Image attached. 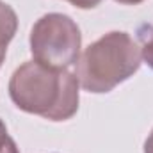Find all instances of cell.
I'll use <instances>...</instances> for the list:
<instances>
[{
    "mask_svg": "<svg viewBox=\"0 0 153 153\" xmlns=\"http://www.w3.org/2000/svg\"><path fill=\"white\" fill-rule=\"evenodd\" d=\"M18 29V16L9 4L0 2V48H7Z\"/></svg>",
    "mask_w": 153,
    "mask_h": 153,
    "instance_id": "4",
    "label": "cell"
},
{
    "mask_svg": "<svg viewBox=\"0 0 153 153\" xmlns=\"http://www.w3.org/2000/svg\"><path fill=\"white\" fill-rule=\"evenodd\" d=\"M9 96L23 112L66 121L78 111V80L68 70H52L29 61L14 70Z\"/></svg>",
    "mask_w": 153,
    "mask_h": 153,
    "instance_id": "1",
    "label": "cell"
},
{
    "mask_svg": "<svg viewBox=\"0 0 153 153\" xmlns=\"http://www.w3.org/2000/svg\"><path fill=\"white\" fill-rule=\"evenodd\" d=\"M144 153H153V130H152V134L148 135L146 143H144Z\"/></svg>",
    "mask_w": 153,
    "mask_h": 153,
    "instance_id": "8",
    "label": "cell"
},
{
    "mask_svg": "<svg viewBox=\"0 0 153 153\" xmlns=\"http://www.w3.org/2000/svg\"><path fill=\"white\" fill-rule=\"evenodd\" d=\"M29 41L34 61L52 70H68L80 57V29L61 13L41 16L30 30Z\"/></svg>",
    "mask_w": 153,
    "mask_h": 153,
    "instance_id": "3",
    "label": "cell"
},
{
    "mask_svg": "<svg viewBox=\"0 0 153 153\" xmlns=\"http://www.w3.org/2000/svg\"><path fill=\"white\" fill-rule=\"evenodd\" d=\"M66 2H70L71 5L80 7V9H93V7H96L102 0H66Z\"/></svg>",
    "mask_w": 153,
    "mask_h": 153,
    "instance_id": "7",
    "label": "cell"
},
{
    "mask_svg": "<svg viewBox=\"0 0 153 153\" xmlns=\"http://www.w3.org/2000/svg\"><path fill=\"white\" fill-rule=\"evenodd\" d=\"M0 153H20L16 143L7 135V128L0 119Z\"/></svg>",
    "mask_w": 153,
    "mask_h": 153,
    "instance_id": "5",
    "label": "cell"
},
{
    "mask_svg": "<svg viewBox=\"0 0 153 153\" xmlns=\"http://www.w3.org/2000/svg\"><path fill=\"white\" fill-rule=\"evenodd\" d=\"M116 2L125 4V5H135V4H141V2H144V0H116Z\"/></svg>",
    "mask_w": 153,
    "mask_h": 153,
    "instance_id": "9",
    "label": "cell"
},
{
    "mask_svg": "<svg viewBox=\"0 0 153 153\" xmlns=\"http://www.w3.org/2000/svg\"><path fill=\"white\" fill-rule=\"evenodd\" d=\"M141 55L144 59V62L153 70V27L148 30V36L143 39V46H141Z\"/></svg>",
    "mask_w": 153,
    "mask_h": 153,
    "instance_id": "6",
    "label": "cell"
},
{
    "mask_svg": "<svg viewBox=\"0 0 153 153\" xmlns=\"http://www.w3.org/2000/svg\"><path fill=\"white\" fill-rule=\"evenodd\" d=\"M5 52H7V48H0V66H2V62L5 59Z\"/></svg>",
    "mask_w": 153,
    "mask_h": 153,
    "instance_id": "10",
    "label": "cell"
},
{
    "mask_svg": "<svg viewBox=\"0 0 153 153\" xmlns=\"http://www.w3.org/2000/svg\"><path fill=\"white\" fill-rule=\"evenodd\" d=\"M141 46L126 32H109L91 43L76 61L78 85L89 93H109L141 66Z\"/></svg>",
    "mask_w": 153,
    "mask_h": 153,
    "instance_id": "2",
    "label": "cell"
}]
</instances>
